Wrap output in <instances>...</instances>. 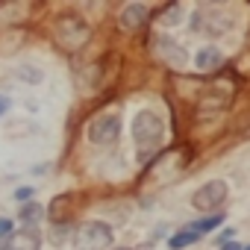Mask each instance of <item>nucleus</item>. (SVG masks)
<instances>
[{"label": "nucleus", "mask_w": 250, "mask_h": 250, "mask_svg": "<svg viewBox=\"0 0 250 250\" xmlns=\"http://www.w3.org/2000/svg\"><path fill=\"white\" fill-rule=\"evenodd\" d=\"M74 247L77 250H103L112 244V229L103 221H85L74 229Z\"/></svg>", "instance_id": "f257e3e1"}, {"label": "nucleus", "mask_w": 250, "mask_h": 250, "mask_svg": "<svg viewBox=\"0 0 250 250\" xmlns=\"http://www.w3.org/2000/svg\"><path fill=\"white\" fill-rule=\"evenodd\" d=\"M133 136L139 142V147H156L165 136V124L156 112H139L136 121H133Z\"/></svg>", "instance_id": "f03ea898"}, {"label": "nucleus", "mask_w": 250, "mask_h": 250, "mask_svg": "<svg viewBox=\"0 0 250 250\" xmlns=\"http://www.w3.org/2000/svg\"><path fill=\"white\" fill-rule=\"evenodd\" d=\"M85 133H88V142L94 147H109L121 136V118L118 115H97V118H91Z\"/></svg>", "instance_id": "7ed1b4c3"}, {"label": "nucleus", "mask_w": 250, "mask_h": 250, "mask_svg": "<svg viewBox=\"0 0 250 250\" xmlns=\"http://www.w3.org/2000/svg\"><path fill=\"white\" fill-rule=\"evenodd\" d=\"M88 36H91V30H88V24L83 21V18H71V15H65V18H59V24H56V39L65 44V47H83L85 42H88Z\"/></svg>", "instance_id": "20e7f679"}, {"label": "nucleus", "mask_w": 250, "mask_h": 250, "mask_svg": "<svg viewBox=\"0 0 250 250\" xmlns=\"http://www.w3.org/2000/svg\"><path fill=\"white\" fill-rule=\"evenodd\" d=\"M227 200V183L224 180H212L206 186H200L194 194H191V206L200 209V212H212L215 206H221Z\"/></svg>", "instance_id": "39448f33"}, {"label": "nucleus", "mask_w": 250, "mask_h": 250, "mask_svg": "<svg viewBox=\"0 0 250 250\" xmlns=\"http://www.w3.org/2000/svg\"><path fill=\"white\" fill-rule=\"evenodd\" d=\"M156 47H159V53H162V59L171 65V68H186V62H188V53L174 42V39H168V36H159L156 39Z\"/></svg>", "instance_id": "423d86ee"}, {"label": "nucleus", "mask_w": 250, "mask_h": 250, "mask_svg": "<svg viewBox=\"0 0 250 250\" xmlns=\"http://www.w3.org/2000/svg\"><path fill=\"white\" fill-rule=\"evenodd\" d=\"M147 15H150V9L145 3H127L121 9V27L124 30H139V27H145Z\"/></svg>", "instance_id": "0eeeda50"}, {"label": "nucleus", "mask_w": 250, "mask_h": 250, "mask_svg": "<svg viewBox=\"0 0 250 250\" xmlns=\"http://www.w3.org/2000/svg\"><path fill=\"white\" fill-rule=\"evenodd\" d=\"M221 65H224V53L215 44H206V47H200L194 53V68L197 71H218Z\"/></svg>", "instance_id": "6e6552de"}, {"label": "nucleus", "mask_w": 250, "mask_h": 250, "mask_svg": "<svg viewBox=\"0 0 250 250\" xmlns=\"http://www.w3.org/2000/svg\"><path fill=\"white\" fill-rule=\"evenodd\" d=\"M6 244H9L12 250H42V235H39L33 227H27V229H21V232H12V235L6 238Z\"/></svg>", "instance_id": "1a4fd4ad"}, {"label": "nucleus", "mask_w": 250, "mask_h": 250, "mask_svg": "<svg viewBox=\"0 0 250 250\" xmlns=\"http://www.w3.org/2000/svg\"><path fill=\"white\" fill-rule=\"evenodd\" d=\"M18 218H21L24 224H30V227H33L36 221H42V218H44V206H42V203H33V200H30V203H24V206H21Z\"/></svg>", "instance_id": "9d476101"}, {"label": "nucleus", "mask_w": 250, "mask_h": 250, "mask_svg": "<svg viewBox=\"0 0 250 250\" xmlns=\"http://www.w3.org/2000/svg\"><path fill=\"white\" fill-rule=\"evenodd\" d=\"M221 224H224V212H215V215H206V218L188 224V229H194V232L200 235V232H209V229H215V227H221Z\"/></svg>", "instance_id": "9b49d317"}, {"label": "nucleus", "mask_w": 250, "mask_h": 250, "mask_svg": "<svg viewBox=\"0 0 250 250\" xmlns=\"http://www.w3.org/2000/svg\"><path fill=\"white\" fill-rule=\"evenodd\" d=\"M197 238H200V235H197L194 229H188V227H186V229H180V232H177L174 238H168V247H171V250H183V247L194 244Z\"/></svg>", "instance_id": "f8f14e48"}, {"label": "nucleus", "mask_w": 250, "mask_h": 250, "mask_svg": "<svg viewBox=\"0 0 250 250\" xmlns=\"http://www.w3.org/2000/svg\"><path fill=\"white\" fill-rule=\"evenodd\" d=\"M180 18H183V6H180V3H171L168 9H162L159 24H162V27H177V24H180Z\"/></svg>", "instance_id": "ddd939ff"}, {"label": "nucleus", "mask_w": 250, "mask_h": 250, "mask_svg": "<svg viewBox=\"0 0 250 250\" xmlns=\"http://www.w3.org/2000/svg\"><path fill=\"white\" fill-rule=\"evenodd\" d=\"M18 80H21V83H33V85H36V83H42V80H44V74H42L39 68H21V71H18Z\"/></svg>", "instance_id": "4468645a"}, {"label": "nucleus", "mask_w": 250, "mask_h": 250, "mask_svg": "<svg viewBox=\"0 0 250 250\" xmlns=\"http://www.w3.org/2000/svg\"><path fill=\"white\" fill-rule=\"evenodd\" d=\"M232 235H235V229H232V227H224V229L215 235V244H218V247H224L227 241H232Z\"/></svg>", "instance_id": "2eb2a0df"}, {"label": "nucleus", "mask_w": 250, "mask_h": 250, "mask_svg": "<svg viewBox=\"0 0 250 250\" xmlns=\"http://www.w3.org/2000/svg\"><path fill=\"white\" fill-rule=\"evenodd\" d=\"M33 194H36V188L24 186V188H18V191H15V200H21V203H30V200H33Z\"/></svg>", "instance_id": "dca6fc26"}, {"label": "nucleus", "mask_w": 250, "mask_h": 250, "mask_svg": "<svg viewBox=\"0 0 250 250\" xmlns=\"http://www.w3.org/2000/svg\"><path fill=\"white\" fill-rule=\"evenodd\" d=\"M68 232H74V229H71V227H56L50 241H53V244H65V235H68Z\"/></svg>", "instance_id": "f3484780"}, {"label": "nucleus", "mask_w": 250, "mask_h": 250, "mask_svg": "<svg viewBox=\"0 0 250 250\" xmlns=\"http://www.w3.org/2000/svg\"><path fill=\"white\" fill-rule=\"evenodd\" d=\"M9 235H12V221L0 218V238H9Z\"/></svg>", "instance_id": "a211bd4d"}, {"label": "nucleus", "mask_w": 250, "mask_h": 250, "mask_svg": "<svg viewBox=\"0 0 250 250\" xmlns=\"http://www.w3.org/2000/svg\"><path fill=\"white\" fill-rule=\"evenodd\" d=\"M9 106H12V100H9L6 94H0V118H3V115L9 112Z\"/></svg>", "instance_id": "6ab92c4d"}, {"label": "nucleus", "mask_w": 250, "mask_h": 250, "mask_svg": "<svg viewBox=\"0 0 250 250\" xmlns=\"http://www.w3.org/2000/svg\"><path fill=\"white\" fill-rule=\"evenodd\" d=\"M221 250H241V244H238V241H235V238H232V241H227V244H224V247H221Z\"/></svg>", "instance_id": "aec40b11"}, {"label": "nucleus", "mask_w": 250, "mask_h": 250, "mask_svg": "<svg viewBox=\"0 0 250 250\" xmlns=\"http://www.w3.org/2000/svg\"><path fill=\"white\" fill-rule=\"evenodd\" d=\"M112 250H133V247H112Z\"/></svg>", "instance_id": "412c9836"}, {"label": "nucleus", "mask_w": 250, "mask_h": 250, "mask_svg": "<svg viewBox=\"0 0 250 250\" xmlns=\"http://www.w3.org/2000/svg\"><path fill=\"white\" fill-rule=\"evenodd\" d=\"M241 250H250V244H247V247H241Z\"/></svg>", "instance_id": "4be33fe9"}]
</instances>
